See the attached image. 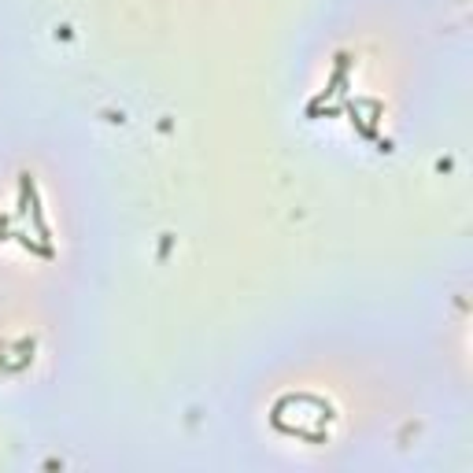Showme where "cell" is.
Returning a JSON list of instances; mask_svg holds the SVG:
<instances>
[]
</instances>
